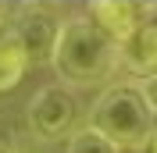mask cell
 Wrapping results in <instances>:
<instances>
[{
    "label": "cell",
    "instance_id": "obj_1",
    "mask_svg": "<svg viewBox=\"0 0 157 153\" xmlns=\"http://www.w3.org/2000/svg\"><path fill=\"white\" fill-rule=\"evenodd\" d=\"M118 61H121V43L111 39L93 18L64 21L54 54V71L68 86H93L111 75Z\"/></svg>",
    "mask_w": 157,
    "mask_h": 153
},
{
    "label": "cell",
    "instance_id": "obj_2",
    "mask_svg": "<svg viewBox=\"0 0 157 153\" xmlns=\"http://www.w3.org/2000/svg\"><path fill=\"white\" fill-rule=\"evenodd\" d=\"M93 128L104 132L114 146H147L154 128V114L139 86H111L93 107Z\"/></svg>",
    "mask_w": 157,
    "mask_h": 153
},
{
    "label": "cell",
    "instance_id": "obj_3",
    "mask_svg": "<svg viewBox=\"0 0 157 153\" xmlns=\"http://www.w3.org/2000/svg\"><path fill=\"white\" fill-rule=\"evenodd\" d=\"M61 25L47 7H25L14 18L7 36L25 50V57L32 64H54V54H57V39H61Z\"/></svg>",
    "mask_w": 157,
    "mask_h": 153
},
{
    "label": "cell",
    "instance_id": "obj_4",
    "mask_svg": "<svg viewBox=\"0 0 157 153\" xmlns=\"http://www.w3.org/2000/svg\"><path fill=\"white\" fill-rule=\"evenodd\" d=\"M75 114H78V103L64 86H47L29 100V128L36 139H47V143L71 132Z\"/></svg>",
    "mask_w": 157,
    "mask_h": 153
},
{
    "label": "cell",
    "instance_id": "obj_5",
    "mask_svg": "<svg viewBox=\"0 0 157 153\" xmlns=\"http://www.w3.org/2000/svg\"><path fill=\"white\" fill-rule=\"evenodd\" d=\"M89 18L111 39L125 43L139 29V4H132V0H97V4H89Z\"/></svg>",
    "mask_w": 157,
    "mask_h": 153
},
{
    "label": "cell",
    "instance_id": "obj_6",
    "mask_svg": "<svg viewBox=\"0 0 157 153\" xmlns=\"http://www.w3.org/2000/svg\"><path fill=\"white\" fill-rule=\"evenodd\" d=\"M121 64L132 75H157V25L139 21V29L121 43Z\"/></svg>",
    "mask_w": 157,
    "mask_h": 153
},
{
    "label": "cell",
    "instance_id": "obj_7",
    "mask_svg": "<svg viewBox=\"0 0 157 153\" xmlns=\"http://www.w3.org/2000/svg\"><path fill=\"white\" fill-rule=\"evenodd\" d=\"M32 61L25 57V50L14 43L11 36H0V93H11V89L18 86L25 71H29Z\"/></svg>",
    "mask_w": 157,
    "mask_h": 153
},
{
    "label": "cell",
    "instance_id": "obj_8",
    "mask_svg": "<svg viewBox=\"0 0 157 153\" xmlns=\"http://www.w3.org/2000/svg\"><path fill=\"white\" fill-rule=\"evenodd\" d=\"M121 146H114L104 132H97L93 125H86V128H78L75 135H71L68 143V153H118Z\"/></svg>",
    "mask_w": 157,
    "mask_h": 153
},
{
    "label": "cell",
    "instance_id": "obj_9",
    "mask_svg": "<svg viewBox=\"0 0 157 153\" xmlns=\"http://www.w3.org/2000/svg\"><path fill=\"white\" fill-rule=\"evenodd\" d=\"M143 96H147V103H150V114L157 118V75H150V78H143Z\"/></svg>",
    "mask_w": 157,
    "mask_h": 153
},
{
    "label": "cell",
    "instance_id": "obj_10",
    "mask_svg": "<svg viewBox=\"0 0 157 153\" xmlns=\"http://www.w3.org/2000/svg\"><path fill=\"white\" fill-rule=\"evenodd\" d=\"M147 153H157V132L150 135V143H147Z\"/></svg>",
    "mask_w": 157,
    "mask_h": 153
},
{
    "label": "cell",
    "instance_id": "obj_11",
    "mask_svg": "<svg viewBox=\"0 0 157 153\" xmlns=\"http://www.w3.org/2000/svg\"><path fill=\"white\" fill-rule=\"evenodd\" d=\"M0 153H18V150H14V146H4V150H0Z\"/></svg>",
    "mask_w": 157,
    "mask_h": 153
},
{
    "label": "cell",
    "instance_id": "obj_12",
    "mask_svg": "<svg viewBox=\"0 0 157 153\" xmlns=\"http://www.w3.org/2000/svg\"><path fill=\"white\" fill-rule=\"evenodd\" d=\"M0 29H4V11H0Z\"/></svg>",
    "mask_w": 157,
    "mask_h": 153
}]
</instances>
